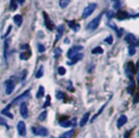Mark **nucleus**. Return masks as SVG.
Listing matches in <instances>:
<instances>
[{"mask_svg": "<svg viewBox=\"0 0 139 138\" xmlns=\"http://www.w3.org/2000/svg\"><path fill=\"white\" fill-rule=\"evenodd\" d=\"M97 8V5L96 3H90V5H88L86 8L84 9V12H83V19H87L89 15H91L94 11Z\"/></svg>", "mask_w": 139, "mask_h": 138, "instance_id": "f257e3e1", "label": "nucleus"}, {"mask_svg": "<svg viewBox=\"0 0 139 138\" xmlns=\"http://www.w3.org/2000/svg\"><path fill=\"white\" fill-rule=\"evenodd\" d=\"M101 16H102V13H101V14H99L96 19L92 20L91 22H89L88 25H87V29H89V31H94V29L97 28L98 26H99V23H100Z\"/></svg>", "mask_w": 139, "mask_h": 138, "instance_id": "f03ea898", "label": "nucleus"}, {"mask_svg": "<svg viewBox=\"0 0 139 138\" xmlns=\"http://www.w3.org/2000/svg\"><path fill=\"white\" fill-rule=\"evenodd\" d=\"M14 87H15V83L13 78H10L9 81H7L6 82V94L7 95L12 94L13 90H14Z\"/></svg>", "mask_w": 139, "mask_h": 138, "instance_id": "7ed1b4c3", "label": "nucleus"}, {"mask_svg": "<svg viewBox=\"0 0 139 138\" xmlns=\"http://www.w3.org/2000/svg\"><path fill=\"white\" fill-rule=\"evenodd\" d=\"M33 133L35 134V135H37V136H48V129L47 128H45V127H34L33 128Z\"/></svg>", "mask_w": 139, "mask_h": 138, "instance_id": "20e7f679", "label": "nucleus"}, {"mask_svg": "<svg viewBox=\"0 0 139 138\" xmlns=\"http://www.w3.org/2000/svg\"><path fill=\"white\" fill-rule=\"evenodd\" d=\"M83 49V46H74V47H72L70 50L67 51V57L71 59V58H73L75 54H77L79 51H81Z\"/></svg>", "mask_w": 139, "mask_h": 138, "instance_id": "39448f33", "label": "nucleus"}, {"mask_svg": "<svg viewBox=\"0 0 139 138\" xmlns=\"http://www.w3.org/2000/svg\"><path fill=\"white\" fill-rule=\"evenodd\" d=\"M42 15H44L45 25L47 26V28H48V29H50V31H52V29H54V25H53V23H52V22L50 21V19H49V15H48L46 12L42 13Z\"/></svg>", "mask_w": 139, "mask_h": 138, "instance_id": "423d86ee", "label": "nucleus"}, {"mask_svg": "<svg viewBox=\"0 0 139 138\" xmlns=\"http://www.w3.org/2000/svg\"><path fill=\"white\" fill-rule=\"evenodd\" d=\"M125 40H126L128 44L130 45H134V46H138V41H137V38L135 37L133 34H128L125 36Z\"/></svg>", "mask_w": 139, "mask_h": 138, "instance_id": "0eeeda50", "label": "nucleus"}, {"mask_svg": "<svg viewBox=\"0 0 139 138\" xmlns=\"http://www.w3.org/2000/svg\"><path fill=\"white\" fill-rule=\"evenodd\" d=\"M18 133H19V135H21V136H24L26 134V126L23 121L18 123Z\"/></svg>", "mask_w": 139, "mask_h": 138, "instance_id": "6e6552de", "label": "nucleus"}, {"mask_svg": "<svg viewBox=\"0 0 139 138\" xmlns=\"http://www.w3.org/2000/svg\"><path fill=\"white\" fill-rule=\"evenodd\" d=\"M28 95H29V90H26L25 93H23L21 96L20 97H18V98H15L14 100H13V102L11 103V104H15V103H20L21 101L23 100V99H25V98H27L28 97Z\"/></svg>", "mask_w": 139, "mask_h": 138, "instance_id": "1a4fd4ad", "label": "nucleus"}, {"mask_svg": "<svg viewBox=\"0 0 139 138\" xmlns=\"http://www.w3.org/2000/svg\"><path fill=\"white\" fill-rule=\"evenodd\" d=\"M83 57H84V55H83L82 53H79V52H78L77 54H75L73 58H71V61H68V62H67V64H68V65H73L74 63H76V62L81 61L82 59H83Z\"/></svg>", "mask_w": 139, "mask_h": 138, "instance_id": "9d476101", "label": "nucleus"}, {"mask_svg": "<svg viewBox=\"0 0 139 138\" xmlns=\"http://www.w3.org/2000/svg\"><path fill=\"white\" fill-rule=\"evenodd\" d=\"M20 112H21V115L23 117H27V106H26V102H22L21 106H20Z\"/></svg>", "mask_w": 139, "mask_h": 138, "instance_id": "9b49d317", "label": "nucleus"}, {"mask_svg": "<svg viewBox=\"0 0 139 138\" xmlns=\"http://www.w3.org/2000/svg\"><path fill=\"white\" fill-rule=\"evenodd\" d=\"M126 122H127V116L123 114V115H121L120 117H118V120H117V127H118V128H121L122 126L126 124Z\"/></svg>", "mask_w": 139, "mask_h": 138, "instance_id": "f8f14e48", "label": "nucleus"}, {"mask_svg": "<svg viewBox=\"0 0 139 138\" xmlns=\"http://www.w3.org/2000/svg\"><path fill=\"white\" fill-rule=\"evenodd\" d=\"M89 115H90V113L89 112H87V113H85L84 115H83V117H82V120H81V122H79V126H85L86 124H87V122H88V120H89Z\"/></svg>", "mask_w": 139, "mask_h": 138, "instance_id": "ddd939ff", "label": "nucleus"}, {"mask_svg": "<svg viewBox=\"0 0 139 138\" xmlns=\"http://www.w3.org/2000/svg\"><path fill=\"white\" fill-rule=\"evenodd\" d=\"M13 21H14V23L18 26H21L22 25V23H23V18H22V15H20V14H18V15H14L13 16Z\"/></svg>", "mask_w": 139, "mask_h": 138, "instance_id": "4468645a", "label": "nucleus"}, {"mask_svg": "<svg viewBox=\"0 0 139 138\" xmlns=\"http://www.w3.org/2000/svg\"><path fill=\"white\" fill-rule=\"evenodd\" d=\"M116 18L118 20H125V19L128 18V14L125 11H122V10H120V11L116 13Z\"/></svg>", "mask_w": 139, "mask_h": 138, "instance_id": "2eb2a0df", "label": "nucleus"}, {"mask_svg": "<svg viewBox=\"0 0 139 138\" xmlns=\"http://www.w3.org/2000/svg\"><path fill=\"white\" fill-rule=\"evenodd\" d=\"M59 124H60V126H61V127H65V128H66V127L72 126L74 123L71 122L70 120H66V121H60V123H59Z\"/></svg>", "mask_w": 139, "mask_h": 138, "instance_id": "dca6fc26", "label": "nucleus"}, {"mask_svg": "<svg viewBox=\"0 0 139 138\" xmlns=\"http://www.w3.org/2000/svg\"><path fill=\"white\" fill-rule=\"evenodd\" d=\"M44 95H45V88H44V86H39V89H38V93H37V95H36V97H37L38 99H40V98L44 97Z\"/></svg>", "mask_w": 139, "mask_h": 138, "instance_id": "f3484780", "label": "nucleus"}, {"mask_svg": "<svg viewBox=\"0 0 139 138\" xmlns=\"http://www.w3.org/2000/svg\"><path fill=\"white\" fill-rule=\"evenodd\" d=\"M68 25H70V27H71L74 32H76V31H78V29H79V25H78V24H76V23H75L74 21L68 22Z\"/></svg>", "mask_w": 139, "mask_h": 138, "instance_id": "a211bd4d", "label": "nucleus"}, {"mask_svg": "<svg viewBox=\"0 0 139 138\" xmlns=\"http://www.w3.org/2000/svg\"><path fill=\"white\" fill-rule=\"evenodd\" d=\"M134 90H135V84H134L133 80H130V84H129V86H128V88H127V91H128V94L133 95Z\"/></svg>", "mask_w": 139, "mask_h": 138, "instance_id": "6ab92c4d", "label": "nucleus"}, {"mask_svg": "<svg viewBox=\"0 0 139 138\" xmlns=\"http://www.w3.org/2000/svg\"><path fill=\"white\" fill-rule=\"evenodd\" d=\"M68 3H70V0H59V6H60L62 9L66 8L68 6Z\"/></svg>", "mask_w": 139, "mask_h": 138, "instance_id": "aec40b11", "label": "nucleus"}, {"mask_svg": "<svg viewBox=\"0 0 139 138\" xmlns=\"http://www.w3.org/2000/svg\"><path fill=\"white\" fill-rule=\"evenodd\" d=\"M91 52H92L94 54H101L102 52H103V49H102L101 47H96V48L92 49Z\"/></svg>", "mask_w": 139, "mask_h": 138, "instance_id": "412c9836", "label": "nucleus"}, {"mask_svg": "<svg viewBox=\"0 0 139 138\" xmlns=\"http://www.w3.org/2000/svg\"><path fill=\"white\" fill-rule=\"evenodd\" d=\"M10 8H11L12 11L18 9V3H16L15 0H10Z\"/></svg>", "mask_w": 139, "mask_h": 138, "instance_id": "4be33fe9", "label": "nucleus"}, {"mask_svg": "<svg viewBox=\"0 0 139 138\" xmlns=\"http://www.w3.org/2000/svg\"><path fill=\"white\" fill-rule=\"evenodd\" d=\"M63 32H64V26L63 25H60L58 27V37H57V40H58L59 38H60V36L63 34Z\"/></svg>", "mask_w": 139, "mask_h": 138, "instance_id": "5701e85b", "label": "nucleus"}, {"mask_svg": "<svg viewBox=\"0 0 139 138\" xmlns=\"http://www.w3.org/2000/svg\"><path fill=\"white\" fill-rule=\"evenodd\" d=\"M42 75H44V66H40V67H39V70H38V72L36 73V78H40Z\"/></svg>", "mask_w": 139, "mask_h": 138, "instance_id": "b1692460", "label": "nucleus"}, {"mask_svg": "<svg viewBox=\"0 0 139 138\" xmlns=\"http://www.w3.org/2000/svg\"><path fill=\"white\" fill-rule=\"evenodd\" d=\"M29 57H31V52H27V53H26V51H25V52H22V53L20 54V58H21L22 60H24V59H28Z\"/></svg>", "mask_w": 139, "mask_h": 138, "instance_id": "393cba45", "label": "nucleus"}, {"mask_svg": "<svg viewBox=\"0 0 139 138\" xmlns=\"http://www.w3.org/2000/svg\"><path fill=\"white\" fill-rule=\"evenodd\" d=\"M104 108H105V104H103V106H102V107L100 108V110L98 111V113L96 114V115H95V116H94V117H92V119H91V122H94V121H95L96 119H97V117H98L99 115H100V113L102 112V111H103V109H104Z\"/></svg>", "mask_w": 139, "mask_h": 138, "instance_id": "a878e982", "label": "nucleus"}, {"mask_svg": "<svg viewBox=\"0 0 139 138\" xmlns=\"http://www.w3.org/2000/svg\"><path fill=\"white\" fill-rule=\"evenodd\" d=\"M135 53H136V49H135L134 46H130V47L128 48V54H129V55H134Z\"/></svg>", "mask_w": 139, "mask_h": 138, "instance_id": "bb28decb", "label": "nucleus"}, {"mask_svg": "<svg viewBox=\"0 0 139 138\" xmlns=\"http://www.w3.org/2000/svg\"><path fill=\"white\" fill-rule=\"evenodd\" d=\"M104 42H107V44H109V45L113 44V37H112V36H108V37L104 39Z\"/></svg>", "mask_w": 139, "mask_h": 138, "instance_id": "cd10ccee", "label": "nucleus"}, {"mask_svg": "<svg viewBox=\"0 0 139 138\" xmlns=\"http://www.w3.org/2000/svg\"><path fill=\"white\" fill-rule=\"evenodd\" d=\"M37 48H38V52H40V53H42L45 50H46V48H45V46L44 45H41V44H38L37 45Z\"/></svg>", "mask_w": 139, "mask_h": 138, "instance_id": "c85d7f7f", "label": "nucleus"}, {"mask_svg": "<svg viewBox=\"0 0 139 138\" xmlns=\"http://www.w3.org/2000/svg\"><path fill=\"white\" fill-rule=\"evenodd\" d=\"M58 73H59V75H64L65 73H66V71H65V68H64V67L60 66V67L58 68Z\"/></svg>", "mask_w": 139, "mask_h": 138, "instance_id": "c756f323", "label": "nucleus"}, {"mask_svg": "<svg viewBox=\"0 0 139 138\" xmlns=\"http://www.w3.org/2000/svg\"><path fill=\"white\" fill-rule=\"evenodd\" d=\"M46 117H47V111H44V112H41V114L39 115V120L42 121V120H45Z\"/></svg>", "mask_w": 139, "mask_h": 138, "instance_id": "7c9ffc66", "label": "nucleus"}, {"mask_svg": "<svg viewBox=\"0 0 139 138\" xmlns=\"http://www.w3.org/2000/svg\"><path fill=\"white\" fill-rule=\"evenodd\" d=\"M61 53H62L61 48H55V50H54V57H58V55H60Z\"/></svg>", "mask_w": 139, "mask_h": 138, "instance_id": "2f4dec72", "label": "nucleus"}, {"mask_svg": "<svg viewBox=\"0 0 139 138\" xmlns=\"http://www.w3.org/2000/svg\"><path fill=\"white\" fill-rule=\"evenodd\" d=\"M72 135H73V130H70V132L63 134V135H62V137H64V138H70Z\"/></svg>", "mask_w": 139, "mask_h": 138, "instance_id": "473e14b6", "label": "nucleus"}, {"mask_svg": "<svg viewBox=\"0 0 139 138\" xmlns=\"http://www.w3.org/2000/svg\"><path fill=\"white\" fill-rule=\"evenodd\" d=\"M11 29H12V26H11V25H9V27H8V29H7L6 34H5V35H3V36H2V38H6V37H7V36H8V35H9V33H10V32H11Z\"/></svg>", "mask_w": 139, "mask_h": 138, "instance_id": "72a5a7b5", "label": "nucleus"}, {"mask_svg": "<svg viewBox=\"0 0 139 138\" xmlns=\"http://www.w3.org/2000/svg\"><path fill=\"white\" fill-rule=\"evenodd\" d=\"M107 16H108V19H109V20H111V19L114 16L113 11H108V12H107Z\"/></svg>", "mask_w": 139, "mask_h": 138, "instance_id": "f704fd0d", "label": "nucleus"}, {"mask_svg": "<svg viewBox=\"0 0 139 138\" xmlns=\"http://www.w3.org/2000/svg\"><path fill=\"white\" fill-rule=\"evenodd\" d=\"M8 44H9V41L5 42V58L6 59H7V53H8Z\"/></svg>", "mask_w": 139, "mask_h": 138, "instance_id": "c9c22d12", "label": "nucleus"}, {"mask_svg": "<svg viewBox=\"0 0 139 138\" xmlns=\"http://www.w3.org/2000/svg\"><path fill=\"white\" fill-rule=\"evenodd\" d=\"M57 98H58V99H62V98H64V94L60 93V91H57Z\"/></svg>", "mask_w": 139, "mask_h": 138, "instance_id": "e433bc0d", "label": "nucleus"}, {"mask_svg": "<svg viewBox=\"0 0 139 138\" xmlns=\"http://www.w3.org/2000/svg\"><path fill=\"white\" fill-rule=\"evenodd\" d=\"M49 103H50V97H47V100H46V102L44 103V108H46V107H48L49 106Z\"/></svg>", "mask_w": 139, "mask_h": 138, "instance_id": "4c0bfd02", "label": "nucleus"}, {"mask_svg": "<svg viewBox=\"0 0 139 138\" xmlns=\"http://www.w3.org/2000/svg\"><path fill=\"white\" fill-rule=\"evenodd\" d=\"M0 124H1V125H5V126H7V127H9V126L6 124V122H5V120H3V119H0Z\"/></svg>", "mask_w": 139, "mask_h": 138, "instance_id": "58836bf2", "label": "nucleus"}, {"mask_svg": "<svg viewBox=\"0 0 139 138\" xmlns=\"http://www.w3.org/2000/svg\"><path fill=\"white\" fill-rule=\"evenodd\" d=\"M16 3H19V5H23V3L25 2V0H15Z\"/></svg>", "mask_w": 139, "mask_h": 138, "instance_id": "ea45409f", "label": "nucleus"}, {"mask_svg": "<svg viewBox=\"0 0 139 138\" xmlns=\"http://www.w3.org/2000/svg\"><path fill=\"white\" fill-rule=\"evenodd\" d=\"M138 96H139V95H138V94L136 95V96H135V99H134V103H136V102H137V101H138Z\"/></svg>", "mask_w": 139, "mask_h": 138, "instance_id": "a19ab883", "label": "nucleus"}, {"mask_svg": "<svg viewBox=\"0 0 139 138\" xmlns=\"http://www.w3.org/2000/svg\"><path fill=\"white\" fill-rule=\"evenodd\" d=\"M128 137H129V132H126L124 135V138H128Z\"/></svg>", "mask_w": 139, "mask_h": 138, "instance_id": "79ce46f5", "label": "nucleus"}, {"mask_svg": "<svg viewBox=\"0 0 139 138\" xmlns=\"http://www.w3.org/2000/svg\"><path fill=\"white\" fill-rule=\"evenodd\" d=\"M21 48H22V49H27V48H28V46H27V45H22V46H21Z\"/></svg>", "mask_w": 139, "mask_h": 138, "instance_id": "37998d69", "label": "nucleus"}, {"mask_svg": "<svg viewBox=\"0 0 139 138\" xmlns=\"http://www.w3.org/2000/svg\"><path fill=\"white\" fill-rule=\"evenodd\" d=\"M60 138H64V137H60Z\"/></svg>", "mask_w": 139, "mask_h": 138, "instance_id": "c03bdc74", "label": "nucleus"}]
</instances>
